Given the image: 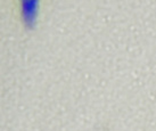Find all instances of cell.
I'll use <instances>...</instances> for the list:
<instances>
[{
    "mask_svg": "<svg viewBox=\"0 0 156 131\" xmlns=\"http://www.w3.org/2000/svg\"><path fill=\"white\" fill-rule=\"evenodd\" d=\"M41 6V0H18L15 2L16 17L24 29L32 30L37 26L42 9Z\"/></svg>",
    "mask_w": 156,
    "mask_h": 131,
    "instance_id": "1",
    "label": "cell"
}]
</instances>
